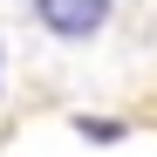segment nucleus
Masks as SVG:
<instances>
[{
	"instance_id": "f257e3e1",
	"label": "nucleus",
	"mask_w": 157,
	"mask_h": 157,
	"mask_svg": "<svg viewBox=\"0 0 157 157\" xmlns=\"http://www.w3.org/2000/svg\"><path fill=\"white\" fill-rule=\"evenodd\" d=\"M28 21L62 48H89L116 21V0H28Z\"/></svg>"
},
{
	"instance_id": "f03ea898",
	"label": "nucleus",
	"mask_w": 157,
	"mask_h": 157,
	"mask_svg": "<svg viewBox=\"0 0 157 157\" xmlns=\"http://www.w3.org/2000/svg\"><path fill=\"white\" fill-rule=\"evenodd\" d=\"M68 130H75L82 144H123V137H130V123H123V116H89V109L75 116Z\"/></svg>"
},
{
	"instance_id": "7ed1b4c3",
	"label": "nucleus",
	"mask_w": 157,
	"mask_h": 157,
	"mask_svg": "<svg viewBox=\"0 0 157 157\" xmlns=\"http://www.w3.org/2000/svg\"><path fill=\"white\" fill-rule=\"evenodd\" d=\"M0 75H7V48H0Z\"/></svg>"
}]
</instances>
